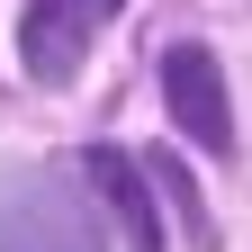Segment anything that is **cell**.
<instances>
[{
  "mask_svg": "<svg viewBox=\"0 0 252 252\" xmlns=\"http://www.w3.org/2000/svg\"><path fill=\"white\" fill-rule=\"evenodd\" d=\"M162 99H171V126L198 153H234V108H225V72H216L207 45H171L162 54Z\"/></svg>",
  "mask_w": 252,
  "mask_h": 252,
  "instance_id": "3",
  "label": "cell"
},
{
  "mask_svg": "<svg viewBox=\"0 0 252 252\" xmlns=\"http://www.w3.org/2000/svg\"><path fill=\"white\" fill-rule=\"evenodd\" d=\"M108 18H117V0H27L18 9V63H27V81L63 90Z\"/></svg>",
  "mask_w": 252,
  "mask_h": 252,
  "instance_id": "2",
  "label": "cell"
},
{
  "mask_svg": "<svg viewBox=\"0 0 252 252\" xmlns=\"http://www.w3.org/2000/svg\"><path fill=\"white\" fill-rule=\"evenodd\" d=\"M0 252H108V216L90 207L81 171L0 162Z\"/></svg>",
  "mask_w": 252,
  "mask_h": 252,
  "instance_id": "1",
  "label": "cell"
},
{
  "mask_svg": "<svg viewBox=\"0 0 252 252\" xmlns=\"http://www.w3.org/2000/svg\"><path fill=\"white\" fill-rule=\"evenodd\" d=\"M81 180L99 189V216H117V234H126V252H162V216H153V189H144V171L126 162V153H81Z\"/></svg>",
  "mask_w": 252,
  "mask_h": 252,
  "instance_id": "4",
  "label": "cell"
}]
</instances>
